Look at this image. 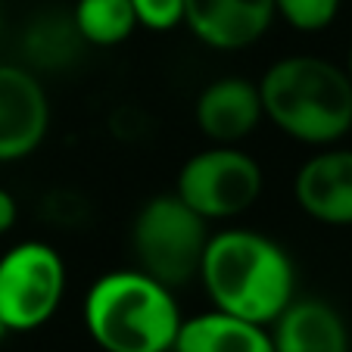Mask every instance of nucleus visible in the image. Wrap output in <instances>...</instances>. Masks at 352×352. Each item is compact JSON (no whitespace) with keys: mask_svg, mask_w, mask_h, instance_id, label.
Here are the masks:
<instances>
[{"mask_svg":"<svg viewBox=\"0 0 352 352\" xmlns=\"http://www.w3.org/2000/svg\"><path fill=\"white\" fill-rule=\"evenodd\" d=\"M197 278L215 309L256 324H272L296 296V268L284 246L240 228L209 234Z\"/></svg>","mask_w":352,"mask_h":352,"instance_id":"f257e3e1","label":"nucleus"},{"mask_svg":"<svg viewBox=\"0 0 352 352\" xmlns=\"http://www.w3.org/2000/svg\"><path fill=\"white\" fill-rule=\"evenodd\" d=\"M262 113L302 144H333L352 128V78L318 56H284L259 81Z\"/></svg>","mask_w":352,"mask_h":352,"instance_id":"f03ea898","label":"nucleus"},{"mask_svg":"<svg viewBox=\"0 0 352 352\" xmlns=\"http://www.w3.org/2000/svg\"><path fill=\"white\" fill-rule=\"evenodd\" d=\"M172 287L146 272H109L85 296V324L103 352H172L181 327Z\"/></svg>","mask_w":352,"mask_h":352,"instance_id":"7ed1b4c3","label":"nucleus"},{"mask_svg":"<svg viewBox=\"0 0 352 352\" xmlns=\"http://www.w3.org/2000/svg\"><path fill=\"white\" fill-rule=\"evenodd\" d=\"M209 221L197 215L178 193L146 199L131 228V246L140 272L166 287H184L199 274L209 243Z\"/></svg>","mask_w":352,"mask_h":352,"instance_id":"20e7f679","label":"nucleus"},{"mask_svg":"<svg viewBox=\"0 0 352 352\" xmlns=\"http://www.w3.org/2000/svg\"><path fill=\"white\" fill-rule=\"evenodd\" d=\"M66 265L50 243L25 240L0 256V324L3 331H34L60 309Z\"/></svg>","mask_w":352,"mask_h":352,"instance_id":"39448f33","label":"nucleus"},{"mask_svg":"<svg viewBox=\"0 0 352 352\" xmlns=\"http://www.w3.org/2000/svg\"><path fill=\"white\" fill-rule=\"evenodd\" d=\"M178 193L206 221L246 212L262 193V168L231 144L190 156L178 172Z\"/></svg>","mask_w":352,"mask_h":352,"instance_id":"423d86ee","label":"nucleus"},{"mask_svg":"<svg viewBox=\"0 0 352 352\" xmlns=\"http://www.w3.org/2000/svg\"><path fill=\"white\" fill-rule=\"evenodd\" d=\"M50 125V103L28 69L0 63V162H16L41 146Z\"/></svg>","mask_w":352,"mask_h":352,"instance_id":"0eeeda50","label":"nucleus"},{"mask_svg":"<svg viewBox=\"0 0 352 352\" xmlns=\"http://www.w3.org/2000/svg\"><path fill=\"white\" fill-rule=\"evenodd\" d=\"M274 22V0H184V25L206 47L243 50Z\"/></svg>","mask_w":352,"mask_h":352,"instance_id":"6e6552de","label":"nucleus"},{"mask_svg":"<svg viewBox=\"0 0 352 352\" xmlns=\"http://www.w3.org/2000/svg\"><path fill=\"white\" fill-rule=\"evenodd\" d=\"M299 209L324 225H352V150L318 153L296 172Z\"/></svg>","mask_w":352,"mask_h":352,"instance_id":"1a4fd4ad","label":"nucleus"},{"mask_svg":"<svg viewBox=\"0 0 352 352\" xmlns=\"http://www.w3.org/2000/svg\"><path fill=\"white\" fill-rule=\"evenodd\" d=\"M199 131L215 144H234L243 140L246 134H253L256 125L262 122V97L259 85L237 75L219 78L212 85L203 87L193 107Z\"/></svg>","mask_w":352,"mask_h":352,"instance_id":"9d476101","label":"nucleus"},{"mask_svg":"<svg viewBox=\"0 0 352 352\" xmlns=\"http://www.w3.org/2000/svg\"><path fill=\"white\" fill-rule=\"evenodd\" d=\"M274 352H349L346 321L324 299H296L272 321Z\"/></svg>","mask_w":352,"mask_h":352,"instance_id":"9b49d317","label":"nucleus"},{"mask_svg":"<svg viewBox=\"0 0 352 352\" xmlns=\"http://www.w3.org/2000/svg\"><path fill=\"white\" fill-rule=\"evenodd\" d=\"M172 352H274V346L265 324L215 309L181 321Z\"/></svg>","mask_w":352,"mask_h":352,"instance_id":"f8f14e48","label":"nucleus"},{"mask_svg":"<svg viewBox=\"0 0 352 352\" xmlns=\"http://www.w3.org/2000/svg\"><path fill=\"white\" fill-rule=\"evenodd\" d=\"M85 38L78 34L72 16L63 13H47L32 22L25 32V54L34 66L44 69H63L81 54Z\"/></svg>","mask_w":352,"mask_h":352,"instance_id":"ddd939ff","label":"nucleus"},{"mask_svg":"<svg viewBox=\"0 0 352 352\" xmlns=\"http://www.w3.org/2000/svg\"><path fill=\"white\" fill-rule=\"evenodd\" d=\"M72 19L85 44L97 47L122 44L138 28L131 0H78Z\"/></svg>","mask_w":352,"mask_h":352,"instance_id":"4468645a","label":"nucleus"},{"mask_svg":"<svg viewBox=\"0 0 352 352\" xmlns=\"http://www.w3.org/2000/svg\"><path fill=\"white\" fill-rule=\"evenodd\" d=\"M340 0H274V13L296 32H321L337 19Z\"/></svg>","mask_w":352,"mask_h":352,"instance_id":"2eb2a0df","label":"nucleus"},{"mask_svg":"<svg viewBox=\"0 0 352 352\" xmlns=\"http://www.w3.org/2000/svg\"><path fill=\"white\" fill-rule=\"evenodd\" d=\"M131 10L138 25L153 32H168L184 22V0H131Z\"/></svg>","mask_w":352,"mask_h":352,"instance_id":"dca6fc26","label":"nucleus"},{"mask_svg":"<svg viewBox=\"0 0 352 352\" xmlns=\"http://www.w3.org/2000/svg\"><path fill=\"white\" fill-rule=\"evenodd\" d=\"M41 209H44V219L47 221L63 225V228L81 225V221H85V215H87V203L78 197V193H72V190L47 193L44 203H41Z\"/></svg>","mask_w":352,"mask_h":352,"instance_id":"f3484780","label":"nucleus"},{"mask_svg":"<svg viewBox=\"0 0 352 352\" xmlns=\"http://www.w3.org/2000/svg\"><path fill=\"white\" fill-rule=\"evenodd\" d=\"M16 219H19V209H16L13 193L0 187V237H3L7 231H13Z\"/></svg>","mask_w":352,"mask_h":352,"instance_id":"a211bd4d","label":"nucleus"},{"mask_svg":"<svg viewBox=\"0 0 352 352\" xmlns=\"http://www.w3.org/2000/svg\"><path fill=\"white\" fill-rule=\"evenodd\" d=\"M349 78H352V54H349Z\"/></svg>","mask_w":352,"mask_h":352,"instance_id":"6ab92c4d","label":"nucleus"},{"mask_svg":"<svg viewBox=\"0 0 352 352\" xmlns=\"http://www.w3.org/2000/svg\"><path fill=\"white\" fill-rule=\"evenodd\" d=\"M3 333H7V331H3V324H0V337H3Z\"/></svg>","mask_w":352,"mask_h":352,"instance_id":"aec40b11","label":"nucleus"}]
</instances>
